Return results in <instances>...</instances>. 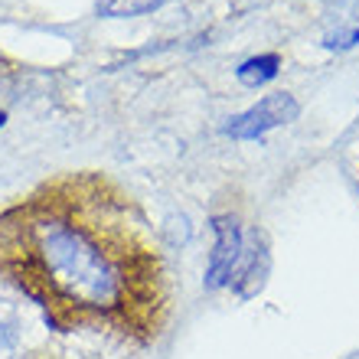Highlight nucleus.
<instances>
[{"label":"nucleus","instance_id":"obj_1","mask_svg":"<svg viewBox=\"0 0 359 359\" xmlns=\"http://www.w3.org/2000/svg\"><path fill=\"white\" fill-rule=\"evenodd\" d=\"M33 248L43 281L59 297L92 311H111L121 301V278L114 265L79 226L39 222Z\"/></svg>","mask_w":359,"mask_h":359},{"label":"nucleus","instance_id":"obj_2","mask_svg":"<svg viewBox=\"0 0 359 359\" xmlns=\"http://www.w3.org/2000/svg\"><path fill=\"white\" fill-rule=\"evenodd\" d=\"M297 114H301L297 98L287 95V92H278V95L262 98L258 104H252L248 111L229 118V124L222 128V131H226L229 137H236V141H258V137H265V134L274 131V128L291 124Z\"/></svg>","mask_w":359,"mask_h":359},{"label":"nucleus","instance_id":"obj_3","mask_svg":"<svg viewBox=\"0 0 359 359\" xmlns=\"http://www.w3.org/2000/svg\"><path fill=\"white\" fill-rule=\"evenodd\" d=\"M212 232H216V245L209 255V268H206V291H219L232 284V274L238 268V258L245 252V238L238 229L236 216H212Z\"/></svg>","mask_w":359,"mask_h":359},{"label":"nucleus","instance_id":"obj_4","mask_svg":"<svg viewBox=\"0 0 359 359\" xmlns=\"http://www.w3.org/2000/svg\"><path fill=\"white\" fill-rule=\"evenodd\" d=\"M265 274H268V252H265V242L255 236V245L245 248L242 258H238V268H236V274H232V284L248 281L245 291H242V297H252V294L265 284Z\"/></svg>","mask_w":359,"mask_h":359},{"label":"nucleus","instance_id":"obj_5","mask_svg":"<svg viewBox=\"0 0 359 359\" xmlns=\"http://www.w3.org/2000/svg\"><path fill=\"white\" fill-rule=\"evenodd\" d=\"M278 69H281V59L274 56V53H262V56L245 59V62L236 69V76L242 86L258 88V86H265V82H271V79L278 76Z\"/></svg>","mask_w":359,"mask_h":359},{"label":"nucleus","instance_id":"obj_6","mask_svg":"<svg viewBox=\"0 0 359 359\" xmlns=\"http://www.w3.org/2000/svg\"><path fill=\"white\" fill-rule=\"evenodd\" d=\"M163 4H170V0H102L98 4V17H108V20L144 17V13L161 10Z\"/></svg>","mask_w":359,"mask_h":359},{"label":"nucleus","instance_id":"obj_7","mask_svg":"<svg viewBox=\"0 0 359 359\" xmlns=\"http://www.w3.org/2000/svg\"><path fill=\"white\" fill-rule=\"evenodd\" d=\"M356 43H359V27L337 29V33H327V36H323V46L327 49H353Z\"/></svg>","mask_w":359,"mask_h":359},{"label":"nucleus","instance_id":"obj_8","mask_svg":"<svg viewBox=\"0 0 359 359\" xmlns=\"http://www.w3.org/2000/svg\"><path fill=\"white\" fill-rule=\"evenodd\" d=\"M4 124H7V114H4V111H0V128H4Z\"/></svg>","mask_w":359,"mask_h":359}]
</instances>
